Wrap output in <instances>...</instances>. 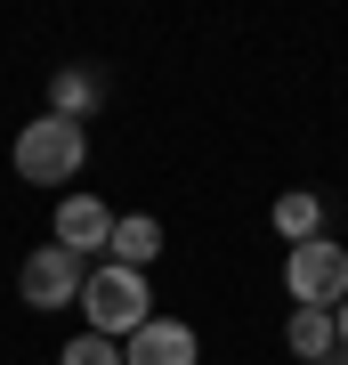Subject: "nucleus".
Listing matches in <instances>:
<instances>
[{"label": "nucleus", "mask_w": 348, "mask_h": 365, "mask_svg": "<svg viewBox=\"0 0 348 365\" xmlns=\"http://www.w3.org/2000/svg\"><path fill=\"white\" fill-rule=\"evenodd\" d=\"M81 317H90V333L97 341H130L154 317V292H146V276L138 268H114V260H97L90 276H81V300H73Z\"/></svg>", "instance_id": "obj_1"}, {"label": "nucleus", "mask_w": 348, "mask_h": 365, "mask_svg": "<svg viewBox=\"0 0 348 365\" xmlns=\"http://www.w3.org/2000/svg\"><path fill=\"white\" fill-rule=\"evenodd\" d=\"M81 163H90V122L41 114V122H25V130H16V179L65 187V179H81Z\"/></svg>", "instance_id": "obj_2"}, {"label": "nucleus", "mask_w": 348, "mask_h": 365, "mask_svg": "<svg viewBox=\"0 0 348 365\" xmlns=\"http://www.w3.org/2000/svg\"><path fill=\"white\" fill-rule=\"evenodd\" d=\"M284 284H292V309H340V300H348V244H332V235L292 244Z\"/></svg>", "instance_id": "obj_3"}, {"label": "nucleus", "mask_w": 348, "mask_h": 365, "mask_svg": "<svg viewBox=\"0 0 348 365\" xmlns=\"http://www.w3.org/2000/svg\"><path fill=\"white\" fill-rule=\"evenodd\" d=\"M81 276H90V260L41 244V252H25V268H16V292H25V309H73V300H81Z\"/></svg>", "instance_id": "obj_4"}, {"label": "nucleus", "mask_w": 348, "mask_h": 365, "mask_svg": "<svg viewBox=\"0 0 348 365\" xmlns=\"http://www.w3.org/2000/svg\"><path fill=\"white\" fill-rule=\"evenodd\" d=\"M57 252H73V260H97L105 244H114V211H105L97 195H65L57 203V235H49Z\"/></svg>", "instance_id": "obj_5"}, {"label": "nucleus", "mask_w": 348, "mask_h": 365, "mask_svg": "<svg viewBox=\"0 0 348 365\" xmlns=\"http://www.w3.org/2000/svg\"><path fill=\"white\" fill-rule=\"evenodd\" d=\"M194 357H203V341H194V325H179V317H146V325L122 341V365H194Z\"/></svg>", "instance_id": "obj_6"}, {"label": "nucleus", "mask_w": 348, "mask_h": 365, "mask_svg": "<svg viewBox=\"0 0 348 365\" xmlns=\"http://www.w3.org/2000/svg\"><path fill=\"white\" fill-rule=\"evenodd\" d=\"M162 252V220L154 211H130V220H114V244H105V260L114 268H138L146 276V260Z\"/></svg>", "instance_id": "obj_7"}, {"label": "nucleus", "mask_w": 348, "mask_h": 365, "mask_svg": "<svg viewBox=\"0 0 348 365\" xmlns=\"http://www.w3.org/2000/svg\"><path fill=\"white\" fill-rule=\"evenodd\" d=\"M97 106H105V81H97L90 66L49 73V114H57V122H81V114H97Z\"/></svg>", "instance_id": "obj_8"}, {"label": "nucleus", "mask_w": 348, "mask_h": 365, "mask_svg": "<svg viewBox=\"0 0 348 365\" xmlns=\"http://www.w3.org/2000/svg\"><path fill=\"white\" fill-rule=\"evenodd\" d=\"M275 235H284V244H316V235H324V195H316V187L275 195Z\"/></svg>", "instance_id": "obj_9"}, {"label": "nucleus", "mask_w": 348, "mask_h": 365, "mask_svg": "<svg viewBox=\"0 0 348 365\" xmlns=\"http://www.w3.org/2000/svg\"><path fill=\"white\" fill-rule=\"evenodd\" d=\"M284 341H292V357H300V365L332 357V349H340V333H332V309H292V325H284Z\"/></svg>", "instance_id": "obj_10"}, {"label": "nucleus", "mask_w": 348, "mask_h": 365, "mask_svg": "<svg viewBox=\"0 0 348 365\" xmlns=\"http://www.w3.org/2000/svg\"><path fill=\"white\" fill-rule=\"evenodd\" d=\"M57 365H122V341H97V333H73Z\"/></svg>", "instance_id": "obj_11"}, {"label": "nucleus", "mask_w": 348, "mask_h": 365, "mask_svg": "<svg viewBox=\"0 0 348 365\" xmlns=\"http://www.w3.org/2000/svg\"><path fill=\"white\" fill-rule=\"evenodd\" d=\"M332 333H340V357H348V300H340V309H332Z\"/></svg>", "instance_id": "obj_12"}, {"label": "nucleus", "mask_w": 348, "mask_h": 365, "mask_svg": "<svg viewBox=\"0 0 348 365\" xmlns=\"http://www.w3.org/2000/svg\"><path fill=\"white\" fill-rule=\"evenodd\" d=\"M316 365H348V357H340V349H332V357H316Z\"/></svg>", "instance_id": "obj_13"}]
</instances>
